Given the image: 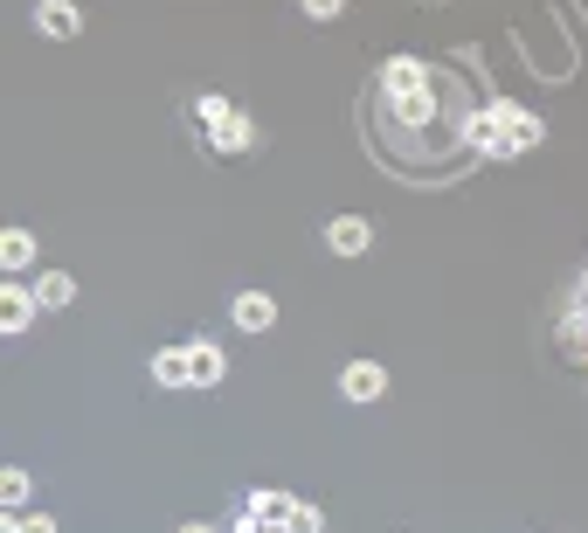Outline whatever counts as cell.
<instances>
[{
    "label": "cell",
    "mask_w": 588,
    "mask_h": 533,
    "mask_svg": "<svg viewBox=\"0 0 588 533\" xmlns=\"http://www.w3.org/2000/svg\"><path fill=\"white\" fill-rule=\"evenodd\" d=\"M464 139L484 152V160H520V152L541 146V118L520 111V105H484L464 118Z\"/></svg>",
    "instance_id": "6da1fadb"
},
{
    "label": "cell",
    "mask_w": 588,
    "mask_h": 533,
    "mask_svg": "<svg viewBox=\"0 0 588 533\" xmlns=\"http://www.w3.org/2000/svg\"><path fill=\"white\" fill-rule=\"evenodd\" d=\"M194 118H201V132H209L215 152H249V139H257V125H249L236 105H228V97H201Z\"/></svg>",
    "instance_id": "7a4b0ae2"
},
{
    "label": "cell",
    "mask_w": 588,
    "mask_h": 533,
    "mask_svg": "<svg viewBox=\"0 0 588 533\" xmlns=\"http://www.w3.org/2000/svg\"><path fill=\"white\" fill-rule=\"evenodd\" d=\"M340 388H346L353 402H381V395H388V367H381V361H353V367L340 374Z\"/></svg>",
    "instance_id": "3957f363"
},
{
    "label": "cell",
    "mask_w": 588,
    "mask_h": 533,
    "mask_svg": "<svg viewBox=\"0 0 588 533\" xmlns=\"http://www.w3.org/2000/svg\"><path fill=\"white\" fill-rule=\"evenodd\" d=\"M325 243L340 249V257H361V249L374 243V228H367L361 215H332V228H325Z\"/></svg>",
    "instance_id": "277c9868"
},
{
    "label": "cell",
    "mask_w": 588,
    "mask_h": 533,
    "mask_svg": "<svg viewBox=\"0 0 588 533\" xmlns=\"http://www.w3.org/2000/svg\"><path fill=\"white\" fill-rule=\"evenodd\" d=\"M152 381H167V388H194V361H188V347H160V353H152Z\"/></svg>",
    "instance_id": "5b68a950"
},
{
    "label": "cell",
    "mask_w": 588,
    "mask_h": 533,
    "mask_svg": "<svg viewBox=\"0 0 588 533\" xmlns=\"http://www.w3.org/2000/svg\"><path fill=\"white\" fill-rule=\"evenodd\" d=\"M35 29H42V35H56V42H70L76 29H84V14H76L70 0H42V8H35Z\"/></svg>",
    "instance_id": "8992f818"
},
{
    "label": "cell",
    "mask_w": 588,
    "mask_h": 533,
    "mask_svg": "<svg viewBox=\"0 0 588 533\" xmlns=\"http://www.w3.org/2000/svg\"><path fill=\"white\" fill-rule=\"evenodd\" d=\"M416 84H429V70L416 56H388V70H381V97H402V90H416Z\"/></svg>",
    "instance_id": "52a82bcc"
},
{
    "label": "cell",
    "mask_w": 588,
    "mask_h": 533,
    "mask_svg": "<svg viewBox=\"0 0 588 533\" xmlns=\"http://www.w3.org/2000/svg\"><path fill=\"white\" fill-rule=\"evenodd\" d=\"M188 361H194V388H215V381L228 374V361H222L215 340H188Z\"/></svg>",
    "instance_id": "ba28073f"
},
{
    "label": "cell",
    "mask_w": 588,
    "mask_h": 533,
    "mask_svg": "<svg viewBox=\"0 0 588 533\" xmlns=\"http://www.w3.org/2000/svg\"><path fill=\"white\" fill-rule=\"evenodd\" d=\"M29 319H35V291H21V285H0V333H21Z\"/></svg>",
    "instance_id": "9c48e42d"
},
{
    "label": "cell",
    "mask_w": 588,
    "mask_h": 533,
    "mask_svg": "<svg viewBox=\"0 0 588 533\" xmlns=\"http://www.w3.org/2000/svg\"><path fill=\"white\" fill-rule=\"evenodd\" d=\"M270 319H277V305H270L264 291H243V298H236V326H243V333H264Z\"/></svg>",
    "instance_id": "30bf717a"
},
{
    "label": "cell",
    "mask_w": 588,
    "mask_h": 533,
    "mask_svg": "<svg viewBox=\"0 0 588 533\" xmlns=\"http://www.w3.org/2000/svg\"><path fill=\"white\" fill-rule=\"evenodd\" d=\"M70 298H76V285H70L63 270H42V277H35V305H49V312H63Z\"/></svg>",
    "instance_id": "8fae6325"
},
{
    "label": "cell",
    "mask_w": 588,
    "mask_h": 533,
    "mask_svg": "<svg viewBox=\"0 0 588 533\" xmlns=\"http://www.w3.org/2000/svg\"><path fill=\"white\" fill-rule=\"evenodd\" d=\"M0 264H8V270L35 264V236H29V228H8V236H0Z\"/></svg>",
    "instance_id": "7c38bea8"
},
{
    "label": "cell",
    "mask_w": 588,
    "mask_h": 533,
    "mask_svg": "<svg viewBox=\"0 0 588 533\" xmlns=\"http://www.w3.org/2000/svg\"><path fill=\"white\" fill-rule=\"evenodd\" d=\"M243 513H257L264 526H285V520H291V499H285V492H249Z\"/></svg>",
    "instance_id": "4fadbf2b"
},
{
    "label": "cell",
    "mask_w": 588,
    "mask_h": 533,
    "mask_svg": "<svg viewBox=\"0 0 588 533\" xmlns=\"http://www.w3.org/2000/svg\"><path fill=\"white\" fill-rule=\"evenodd\" d=\"M325 520H319V505H304V499H291V520H285V533H319Z\"/></svg>",
    "instance_id": "5bb4252c"
},
{
    "label": "cell",
    "mask_w": 588,
    "mask_h": 533,
    "mask_svg": "<svg viewBox=\"0 0 588 533\" xmlns=\"http://www.w3.org/2000/svg\"><path fill=\"white\" fill-rule=\"evenodd\" d=\"M21 499H29V471H0V505H21Z\"/></svg>",
    "instance_id": "9a60e30c"
},
{
    "label": "cell",
    "mask_w": 588,
    "mask_h": 533,
    "mask_svg": "<svg viewBox=\"0 0 588 533\" xmlns=\"http://www.w3.org/2000/svg\"><path fill=\"white\" fill-rule=\"evenodd\" d=\"M340 8H346V0H304V14H312V21H332Z\"/></svg>",
    "instance_id": "2e32d148"
},
{
    "label": "cell",
    "mask_w": 588,
    "mask_h": 533,
    "mask_svg": "<svg viewBox=\"0 0 588 533\" xmlns=\"http://www.w3.org/2000/svg\"><path fill=\"white\" fill-rule=\"evenodd\" d=\"M21 533H56V520H42V513H35V520H21Z\"/></svg>",
    "instance_id": "e0dca14e"
},
{
    "label": "cell",
    "mask_w": 588,
    "mask_h": 533,
    "mask_svg": "<svg viewBox=\"0 0 588 533\" xmlns=\"http://www.w3.org/2000/svg\"><path fill=\"white\" fill-rule=\"evenodd\" d=\"M181 533H215V526H181Z\"/></svg>",
    "instance_id": "ac0fdd59"
},
{
    "label": "cell",
    "mask_w": 588,
    "mask_h": 533,
    "mask_svg": "<svg viewBox=\"0 0 588 533\" xmlns=\"http://www.w3.org/2000/svg\"><path fill=\"white\" fill-rule=\"evenodd\" d=\"M581 305H588V277H581Z\"/></svg>",
    "instance_id": "d6986e66"
}]
</instances>
